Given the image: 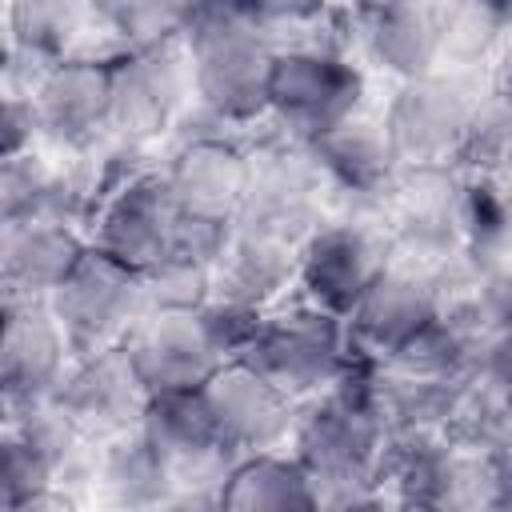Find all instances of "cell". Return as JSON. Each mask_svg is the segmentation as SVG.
Here are the masks:
<instances>
[{"label": "cell", "mask_w": 512, "mask_h": 512, "mask_svg": "<svg viewBox=\"0 0 512 512\" xmlns=\"http://www.w3.org/2000/svg\"><path fill=\"white\" fill-rule=\"evenodd\" d=\"M376 372L380 360L352 356L332 388L300 404L288 452L316 484L324 508L364 492H384L392 436L380 416Z\"/></svg>", "instance_id": "6da1fadb"}, {"label": "cell", "mask_w": 512, "mask_h": 512, "mask_svg": "<svg viewBox=\"0 0 512 512\" xmlns=\"http://www.w3.org/2000/svg\"><path fill=\"white\" fill-rule=\"evenodd\" d=\"M196 112L216 128H252L268 120L276 48L252 24L248 4H192L184 32Z\"/></svg>", "instance_id": "7a4b0ae2"}, {"label": "cell", "mask_w": 512, "mask_h": 512, "mask_svg": "<svg viewBox=\"0 0 512 512\" xmlns=\"http://www.w3.org/2000/svg\"><path fill=\"white\" fill-rule=\"evenodd\" d=\"M272 124V120H268ZM252 180L236 216V232L264 236L288 248H304V240L332 216L328 184L308 152V144L284 136L276 124L244 144Z\"/></svg>", "instance_id": "3957f363"}, {"label": "cell", "mask_w": 512, "mask_h": 512, "mask_svg": "<svg viewBox=\"0 0 512 512\" xmlns=\"http://www.w3.org/2000/svg\"><path fill=\"white\" fill-rule=\"evenodd\" d=\"M352 340L344 316H332L308 300L276 304L264 312L260 332L240 352V364H248L256 376L276 384L296 404L320 396L340 380V372L352 364Z\"/></svg>", "instance_id": "277c9868"}, {"label": "cell", "mask_w": 512, "mask_h": 512, "mask_svg": "<svg viewBox=\"0 0 512 512\" xmlns=\"http://www.w3.org/2000/svg\"><path fill=\"white\" fill-rule=\"evenodd\" d=\"M480 96L484 92L476 88L472 76H452V72H432L396 84L380 120L400 168L404 172L452 168Z\"/></svg>", "instance_id": "5b68a950"}, {"label": "cell", "mask_w": 512, "mask_h": 512, "mask_svg": "<svg viewBox=\"0 0 512 512\" xmlns=\"http://www.w3.org/2000/svg\"><path fill=\"white\" fill-rule=\"evenodd\" d=\"M364 92L368 80L352 56L308 52V48L280 52L268 88V120L284 136L300 144H316L332 128L360 116Z\"/></svg>", "instance_id": "8992f818"}, {"label": "cell", "mask_w": 512, "mask_h": 512, "mask_svg": "<svg viewBox=\"0 0 512 512\" xmlns=\"http://www.w3.org/2000/svg\"><path fill=\"white\" fill-rule=\"evenodd\" d=\"M460 188L464 176L456 168L400 172L376 216V228L384 232L396 264L432 272L468 248L460 220Z\"/></svg>", "instance_id": "52a82bcc"}, {"label": "cell", "mask_w": 512, "mask_h": 512, "mask_svg": "<svg viewBox=\"0 0 512 512\" xmlns=\"http://www.w3.org/2000/svg\"><path fill=\"white\" fill-rule=\"evenodd\" d=\"M48 304L68 336L72 360H84L92 352L124 344L128 332L148 316L144 276L100 256L96 248H88V256L48 296Z\"/></svg>", "instance_id": "ba28073f"}, {"label": "cell", "mask_w": 512, "mask_h": 512, "mask_svg": "<svg viewBox=\"0 0 512 512\" xmlns=\"http://www.w3.org/2000/svg\"><path fill=\"white\" fill-rule=\"evenodd\" d=\"M188 104L196 96L184 40L112 60V140L148 148L188 116Z\"/></svg>", "instance_id": "9c48e42d"}, {"label": "cell", "mask_w": 512, "mask_h": 512, "mask_svg": "<svg viewBox=\"0 0 512 512\" xmlns=\"http://www.w3.org/2000/svg\"><path fill=\"white\" fill-rule=\"evenodd\" d=\"M392 500L428 504L436 512H492L496 460L476 456L448 436H408L388 448Z\"/></svg>", "instance_id": "30bf717a"}, {"label": "cell", "mask_w": 512, "mask_h": 512, "mask_svg": "<svg viewBox=\"0 0 512 512\" xmlns=\"http://www.w3.org/2000/svg\"><path fill=\"white\" fill-rule=\"evenodd\" d=\"M392 264L388 240L376 224L352 216H328L300 248L296 288L300 300L344 316L360 304V296L376 284V276Z\"/></svg>", "instance_id": "8fae6325"}, {"label": "cell", "mask_w": 512, "mask_h": 512, "mask_svg": "<svg viewBox=\"0 0 512 512\" xmlns=\"http://www.w3.org/2000/svg\"><path fill=\"white\" fill-rule=\"evenodd\" d=\"M324 184L332 216H352L376 224L384 196L400 180V160L392 152V140L384 132L380 116H352L348 124L332 128L316 144H308Z\"/></svg>", "instance_id": "7c38bea8"}, {"label": "cell", "mask_w": 512, "mask_h": 512, "mask_svg": "<svg viewBox=\"0 0 512 512\" xmlns=\"http://www.w3.org/2000/svg\"><path fill=\"white\" fill-rule=\"evenodd\" d=\"M180 228V208L176 196L164 180L160 168H148L140 176H132L128 184H120L92 216L88 224V244L132 268V272H148L152 264H160L176 240Z\"/></svg>", "instance_id": "4fadbf2b"}, {"label": "cell", "mask_w": 512, "mask_h": 512, "mask_svg": "<svg viewBox=\"0 0 512 512\" xmlns=\"http://www.w3.org/2000/svg\"><path fill=\"white\" fill-rule=\"evenodd\" d=\"M36 116L52 152L92 156L112 140V60L68 56L36 88Z\"/></svg>", "instance_id": "5bb4252c"}, {"label": "cell", "mask_w": 512, "mask_h": 512, "mask_svg": "<svg viewBox=\"0 0 512 512\" xmlns=\"http://www.w3.org/2000/svg\"><path fill=\"white\" fill-rule=\"evenodd\" d=\"M52 404L72 420V428L92 440L108 444L124 432H136L144 424V412L152 404L148 388L140 384L132 356L124 344L92 352L84 360H72L68 376L60 380Z\"/></svg>", "instance_id": "9a60e30c"}, {"label": "cell", "mask_w": 512, "mask_h": 512, "mask_svg": "<svg viewBox=\"0 0 512 512\" xmlns=\"http://www.w3.org/2000/svg\"><path fill=\"white\" fill-rule=\"evenodd\" d=\"M4 340H0V392L4 412L32 408L56 396L72 368L68 336L48 300H0Z\"/></svg>", "instance_id": "2e32d148"}, {"label": "cell", "mask_w": 512, "mask_h": 512, "mask_svg": "<svg viewBox=\"0 0 512 512\" xmlns=\"http://www.w3.org/2000/svg\"><path fill=\"white\" fill-rule=\"evenodd\" d=\"M160 172L176 196L180 216L216 220V224H236L252 180L244 140H232L224 132L184 136Z\"/></svg>", "instance_id": "e0dca14e"}, {"label": "cell", "mask_w": 512, "mask_h": 512, "mask_svg": "<svg viewBox=\"0 0 512 512\" xmlns=\"http://www.w3.org/2000/svg\"><path fill=\"white\" fill-rule=\"evenodd\" d=\"M216 432L224 436V444L248 460L260 452H276L280 444L292 440L300 404L292 396H284L276 384H268L264 376H256L248 364L232 360L224 364L204 388H200Z\"/></svg>", "instance_id": "ac0fdd59"}, {"label": "cell", "mask_w": 512, "mask_h": 512, "mask_svg": "<svg viewBox=\"0 0 512 512\" xmlns=\"http://www.w3.org/2000/svg\"><path fill=\"white\" fill-rule=\"evenodd\" d=\"M140 428L168 460L176 488H220L240 464V456L216 432L212 412L200 392L152 396Z\"/></svg>", "instance_id": "d6986e66"}, {"label": "cell", "mask_w": 512, "mask_h": 512, "mask_svg": "<svg viewBox=\"0 0 512 512\" xmlns=\"http://www.w3.org/2000/svg\"><path fill=\"white\" fill-rule=\"evenodd\" d=\"M436 316V288L424 268L388 264L376 284L348 312V340L356 356L388 364L428 320Z\"/></svg>", "instance_id": "ffe728a7"}, {"label": "cell", "mask_w": 512, "mask_h": 512, "mask_svg": "<svg viewBox=\"0 0 512 512\" xmlns=\"http://www.w3.org/2000/svg\"><path fill=\"white\" fill-rule=\"evenodd\" d=\"M148 396L200 392L228 360L208 340L200 316H144L124 340Z\"/></svg>", "instance_id": "44dd1931"}, {"label": "cell", "mask_w": 512, "mask_h": 512, "mask_svg": "<svg viewBox=\"0 0 512 512\" xmlns=\"http://www.w3.org/2000/svg\"><path fill=\"white\" fill-rule=\"evenodd\" d=\"M88 232L60 220L0 224V296L48 300L88 256Z\"/></svg>", "instance_id": "7402d4cb"}, {"label": "cell", "mask_w": 512, "mask_h": 512, "mask_svg": "<svg viewBox=\"0 0 512 512\" xmlns=\"http://www.w3.org/2000/svg\"><path fill=\"white\" fill-rule=\"evenodd\" d=\"M360 52L396 84L440 72V4H356Z\"/></svg>", "instance_id": "603a6c76"}, {"label": "cell", "mask_w": 512, "mask_h": 512, "mask_svg": "<svg viewBox=\"0 0 512 512\" xmlns=\"http://www.w3.org/2000/svg\"><path fill=\"white\" fill-rule=\"evenodd\" d=\"M172 492H176V476L144 428L100 444L92 496L108 512H148L160 500H168Z\"/></svg>", "instance_id": "cb8c5ba5"}, {"label": "cell", "mask_w": 512, "mask_h": 512, "mask_svg": "<svg viewBox=\"0 0 512 512\" xmlns=\"http://www.w3.org/2000/svg\"><path fill=\"white\" fill-rule=\"evenodd\" d=\"M296 264H300L296 248L236 232L216 264L212 296L256 308V312H272L280 304V296L288 288H296Z\"/></svg>", "instance_id": "d4e9b609"}, {"label": "cell", "mask_w": 512, "mask_h": 512, "mask_svg": "<svg viewBox=\"0 0 512 512\" xmlns=\"http://www.w3.org/2000/svg\"><path fill=\"white\" fill-rule=\"evenodd\" d=\"M224 512H324V500L292 452H260L220 484Z\"/></svg>", "instance_id": "484cf974"}, {"label": "cell", "mask_w": 512, "mask_h": 512, "mask_svg": "<svg viewBox=\"0 0 512 512\" xmlns=\"http://www.w3.org/2000/svg\"><path fill=\"white\" fill-rule=\"evenodd\" d=\"M492 332H484L476 320L436 308V316L388 360L412 376H428V380H448V384H468L480 376L484 364V344Z\"/></svg>", "instance_id": "4316f807"}, {"label": "cell", "mask_w": 512, "mask_h": 512, "mask_svg": "<svg viewBox=\"0 0 512 512\" xmlns=\"http://www.w3.org/2000/svg\"><path fill=\"white\" fill-rule=\"evenodd\" d=\"M512 36V4H440V72L476 76Z\"/></svg>", "instance_id": "83f0119b"}, {"label": "cell", "mask_w": 512, "mask_h": 512, "mask_svg": "<svg viewBox=\"0 0 512 512\" xmlns=\"http://www.w3.org/2000/svg\"><path fill=\"white\" fill-rule=\"evenodd\" d=\"M88 36H104L112 44V60L148 52L160 44H176L188 32L192 4H168V0H108L88 8Z\"/></svg>", "instance_id": "f1b7e54d"}, {"label": "cell", "mask_w": 512, "mask_h": 512, "mask_svg": "<svg viewBox=\"0 0 512 512\" xmlns=\"http://www.w3.org/2000/svg\"><path fill=\"white\" fill-rule=\"evenodd\" d=\"M88 8L64 4V0H12L0 8L4 40L40 52L52 64H64L68 56H80L76 44L88 36Z\"/></svg>", "instance_id": "f546056e"}, {"label": "cell", "mask_w": 512, "mask_h": 512, "mask_svg": "<svg viewBox=\"0 0 512 512\" xmlns=\"http://www.w3.org/2000/svg\"><path fill=\"white\" fill-rule=\"evenodd\" d=\"M444 436L476 456H488V460L512 456V392L492 384L488 376H476L460 392Z\"/></svg>", "instance_id": "4dcf8cb0"}, {"label": "cell", "mask_w": 512, "mask_h": 512, "mask_svg": "<svg viewBox=\"0 0 512 512\" xmlns=\"http://www.w3.org/2000/svg\"><path fill=\"white\" fill-rule=\"evenodd\" d=\"M140 276H144L148 316H192L212 300L216 264H208L192 252L168 248V256Z\"/></svg>", "instance_id": "1f68e13d"}, {"label": "cell", "mask_w": 512, "mask_h": 512, "mask_svg": "<svg viewBox=\"0 0 512 512\" xmlns=\"http://www.w3.org/2000/svg\"><path fill=\"white\" fill-rule=\"evenodd\" d=\"M508 156H512V112L484 92L452 168L460 176H492Z\"/></svg>", "instance_id": "d6a6232c"}, {"label": "cell", "mask_w": 512, "mask_h": 512, "mask_svg": "<svg viewBox=\"0 0 512 512\" xmlns=\"http://www.w3.org/2000/svg\"><path fill=\"white\" fill-rule=\"evenodd\" d=\"M196 316H200L208 340L216 344V352H220L228 364L240 360V352L252 344V336H256L260 324H264V312L244 308V304H232V300H220V296H212Z\"/></svg>", "instance_id": "836d02e7"}, {"label": "cell", "mask_w": 512, "mask_h": 512, "mask_svg": "<svg viewBox=\"0 0 512 512\" xmlns=\"http://www.w3.org/2000/svg\"><path fill=\"white\" fill-rule=\"evenodd\" d=\"M44 144L36 100L32 96H4V116H0V160L36 152Z\"/></svg>", "instance_id": "e575fe53"}, {"label": "cell", "mask_w": 512, "mask_h": 512, "mask_svg": "<svg viewBox=\"0 0 512 512\" xmlns=\"http://www.w3.org/2000/svg\"><path fill=\"white\" fill-rule=\"evenodd\" d=\"M480 376H488L492 384H500V388H508V392H512V320L488 336Z\"/></svg>", "instance_id": "d590c367"}, {"label": "cell", "mask_w": 512, "mask_h": 512, "mask_svg": "<svg viewBox=\"0 0 512 512\" xmlns=\"http://www.w3.org/2000/svg\"><path fill=\"white\" fill-rule=\"evenodd\" d=\"M148 512H224V508H220V488H176L168 500H160Z\"/></svg>", "instance_id": "8d00e7d4"}, {"label": "cell", "mask_w": 512, "mask_h": 512, "mask_svg": "<svg viewBox=\"0 0 512 512\" xmlns=\"http://www.w3.org/2000/svg\"><path fill=\"white\" fill-rule=\"evenodd\" d=\"M484 92H488L496 104H504V108L512 112V36H508V44L496 52V60L488 64Z\"/></svg>", "instance_id": "74e56055"}, {"label": "cell", "mask_w": 512, "mask_h": 512, "mask_svg": "<svg viewBox=\"0 0 512 512\" xmlns=\"http://www.w3.org/2000/svg\"><path fill=\"white\" fill-rule=\"evenodd\" d=\"M4 512H84L76 496L52 488V492H36L28 500H16V504H4Z\"/></svg>", "instance_id": "f35d334b"}, {"label": "cell", "mask_w": 512, "mask_h": 512, "mask_svg": "<svg viewBox=\"0 0 512 512\" xmlns=\"http://www.w3.org/2000/svg\"><path fill=\"white\" fill-rule=\"evenodd\" d=\"M324 512H396V500H392L388 492H364V496H352V500L328 504Z\"/></svg>", "instance_id": "ab89813d"}, {"label": "cell", "mask_w": 512, "mask_h": 512, "mask_svg": "<svg viewBox=\"0 0 512 512\" xmlns=\"http://www.w3.org/2000/svg\"><path fill=\"white\" fill-rule=\"evenodd\" d=\"M492 512H512V456L496 460V492H492Z\"/></svg>", "instance_id": "60d3db41"}, {"label": "cell", "mask_w": 512, "mask_h": 512, "mask_svg": "<svg viewBox=\"0 0 512 512\" xmlns=\"http://www.w3.org/2000/svg\"><path fill=\"white\" fill-rule=\"evenodd\" d=\"M480 180H488V184H492V188H496V192H500V196L512 204V156H508V160H504V164H500L492 176H480Z\"/></svg>", "instance_id": "b9f144b4"}, {"label": "cell", "mask_w": 512, "mask_h": 512, "mask_svg": "<svg viewBox=\"0 0 512 512\" xmlns=\"http://www.w3.org/2000/svg\"><path fill=\"white\" fill-rule=\"evenodd\" d=\"M396 512H436V508H428V504H400L396 500Z\"/></svg>", "instance_id": "7bdbcfd3"}]
</instances>
